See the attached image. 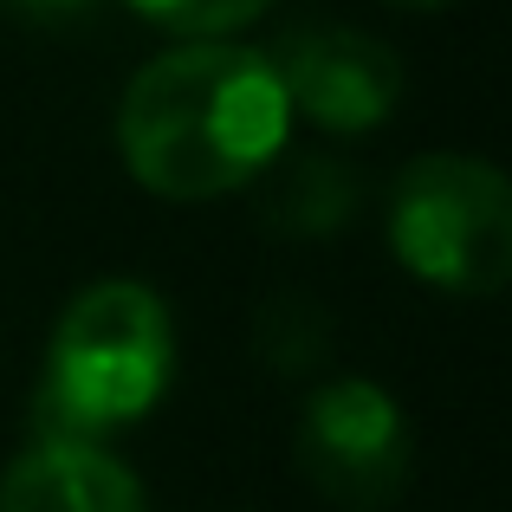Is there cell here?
<instances>
[{
    "instance_id": "1",
    "label": "cell",
    "mask_w": 512,
    "mask_h": 512,
    "mask_svg": "<svg viewBox=\"0 0 512 512\" xmlns=\"http://www.w3.org/2000/svg\"><path fill=\"white\" fill-rule=\"evenodd\" d=\"M286 91L266 52L234 39H182L156 52L117 104V150L137 188L163 201H214L260 182L286 150Z\"/></svg>"
},
{
    "instance_id": "2",
    "label": "cell",
    "mask_w": 512,
    "mask_h": 512,
    "mask_svg": "<svg viewBox=\"0 0 512 512\" xmlns=\"http://www.w3.org/2000/svg\"><path fill=\"white\" fill-rule=\"evenodd\" d=\"M175 376V325L156 286L91 279L59 312L39 370V428L46 435H111L163 402Z\"/></svg>"
},
{
    "instance_id": "3",
    "label": "cell",
    "mask_w": 512,
    "mask_h": 512,
    "mask_svg": "<svg viewBox=\"0 0 512 512\" xmlns=\"http://www.w3.org/2000/svg\"><path fill=\"white\" fill-rule=\"evenodd\" d=\"M389 247L422 286L493 299L512 279V182L480 156H415L389 188Z\"/></svg>"
},
{
    "instance_id": "4",
    "label": "cell",
    "mask_w": 512,
    "mask_h": 512,
    "mask_svg": "<svg viewBox=\"0 0 512 512\" xmlns=\"http://www.w3.org/2000/svg\"><path fill=\"white\" fill-rule=\"evenodd\" d=\"M299 474L344 512H383L402 500L415 474V428L402 402L370 376H338L305 396L292 422Z\"/></svg>"
},
{
    "instance_id": "5",
    "label": "cell",
    "mask_w": 512,
    "mask_h": 512,
    "mask_svg": "<svg viewBox=\"0 0 512 512\" xmlns=\"http://www.w3.org/2000/svg\"><path fill=\"white\" fill-rule=\"evenodd\" d=\"M279 72L292 117H312L331 137H363V130L389 124V111L402 104V59L363 26L312 20L292 26L279 39V52H266Z\"/></svg>"
},
{
    "instance_id": "6",
    "label": "cell",
    "mask_w": 512,
    "mask_h": 512,
    "mask_svg": "<svg viewBox=\"0 0 512 512\" xmlns=\"http://www.w3.org/2000/svg\"><path fill=\"white\" fill-rule=\"evenodd\" d=\"M0 512H150V493L85 435H39L0 474Z\"/></svg>"
},
{
    "instance_id": "7",
    "label": "cell",
    "mask_w": 512,
    "mask_h": 512,
    "mask_svg": "<svg viewBox=\"0 0 512 512\" xmlns=\"http://www.w3.org/2000/svg\"><path fill=\"white\" fill-rule=\"evenodd\" d=\"M273 182L260 195V214L273 234L286 240H331L357 221L363 208V175L338 163V156H286L279 150L273 163Z\"/></svg>"
},
{
    "instance_id": "8",
    "label": "cell",
    "mask_w": 512,
    "mask_h": 512,
    "mask_svg": "<svg viewBox=\"0 0 512 512\" xmlns=\"http://www.w3.org/2000/svg\"><path fill=\"white\" fill-rule=\"evenodd\" d=\"M253 357L279 376H305L331 357V312L312 292H273L253 312Z\"/></svg>"
},
{
    "instance_id": "9",
    "label": "cell",
    "mask_w": 512,
    "mask_h": 512,
    "mask_svg": "<svg viewBox=\"0 0 512 512\" xmlns=\"http://www.w3.org/2000/svg\"><path fill=\"white\" fill-rule=\"evenodd\" d=\"M130 7H137L143 20L182 33V39H227V33H240V26H253L273 0H130Z\"/></svg>"
},
{
    "instance_id": "10",
    "label": "cell",
    "mask_w": 512,
    "mask_h": 512,
    "mask_svg": "<svg viewBox=\"0 0 512 512\" xmlns=\"http://www.w3.org/2000/svg\"><path fill=\"white\" fill-rule=\"evenodd\" d=\"M7 7H20L26 20H65V13H85L91 0H7Z\"/></svg>"
},
{
    "instance_id": "11",
    "label": "cell",
    "mask_w": 512,
    "mask_h": 512,
    "mask_svg": "<svg viewBox=\"0 0 512 512\" xmlns=\"http://www.w3.org/2000/svg\"><path fill=\"white\" fill-rule=\"evenodd\" d=\"M389 7H409V13H435V7H454V0H389Z\"/></svg>"
}]
</instances>
